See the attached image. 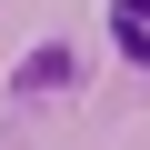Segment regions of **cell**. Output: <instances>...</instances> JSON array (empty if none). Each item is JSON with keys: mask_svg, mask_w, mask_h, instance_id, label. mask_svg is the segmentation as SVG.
I'll list each match as a JSON object with an SVG mask.
<instances>
[{"mask_svg": "<svg viewBox=\"0 0 150 150\" xmlns=\"http://www.w3.org/2000/svg\"><path fill=\"white\" fill-rule=\"evenodd\" d=\"M70 70H80V60H70V50H30L10 90H60V80H70Z\"/></svg>", "mask_w": 150, "mask_h": 150, "instance_id": "1", "label": "cell"}]
</instances>
